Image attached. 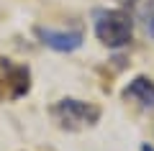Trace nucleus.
I'll list each match as a JSON object with an SVG mask.
<instances>
[{"mask_svg": "<svg viewBox=\"0 0 154 151\" xmlns=\"http://www.w3.org/2000/svg\"><path fill=\"white\" fill-rule=\"evenodd\" d=\"M149 33H152V36H154V16L149 18Z\"/></svg>", "mask_w": 154, "mask_h": 151, "instance_id": "6", "label": "nucleus"}, {"mask_svg": "<svg viewBox=\"0 0 154 151\" xmlns=\"http://www.w3.org/2000/svg\"><path fill=\"white\" fill-rule=\"evenodd\" d=\"M134 33V21L131 13L126 11H98L95 13V36L100 44H105L108 49H121L131 41Z\"/></svg>", "mask_w": 154, "mask_h": 151, "instance_id": "2", "label": "nucleus"}, {"mask_svg": "<svg viewBox=\"0 0 154 151\" xmlns=\"http://www.w3.org/2000/svg\"><path fill=\"white\" fill-rule=\"evenodd\" d=\"M49 115L59 128L64 131H82L100 120V108L95 103L75 100V97H62L49 108Z\"/></svg>", "mask_w": 154, "mask_h": 151, "instance_id": "1", "label": "nucleus"}, {"mask_svg": "<svg viewBox=\"0 0 154 151\" xmlns=\"http://www.w3.org/2000/svg\"><path fill=\"white\" fill-rule=\"evenodd\" d=\"M141 151H154V146H149V143H141Z\"/></svg>", "mask_w": 154, "mask_h": 151, "instance_id": "7", "label": "nucleus"}, {"mask_svg": "<svg viewBox=\"0 0 154 151\" xmlns=\"http://www.w3.org/2000/svg\"><path fill=\"white\" fill-rule=\"evenodd\" d=\"M36 36L44 46L54 49V51H75L82 46V33L80 31H57V28L36 26Z\"/></svg>", "mask_w": 154, "mask_h": 151, "instance_id": "3", "label": "nucleus"}, {"mask_svg": "<svg viewBox=\"0 0 154 151\" xmlns=\"http://www.w3.org/2000/svg\"><path fill=\"white\" fill-rule=\"evenodd\" d=\"M121 3L128 8V13H131V16H146L154 0H121Z\"/></svg>", "mask_w": 154, "mask_h": 151, "instance_id": "5", "label": "nucleus"}, {"mask_svg": "<svg viewBox=\"0 0 154 151\" xmlns=\"http://www.w3.org/2000/svg\"><path fill=\"white\" fill-rule=\"evenodd\" d=\"M123 100H131V103H139L144 110H154V80L139 74L123 87Z\"/></svg>", "mask_w": 154, "mask_h": 151, "instance_id": "4", "label": "nucleus"}]
</instances>
